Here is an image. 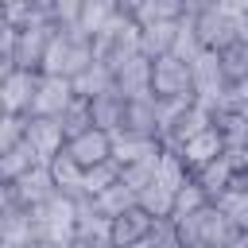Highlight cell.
<instances>
[{
    "mask_svg": "<svg viewBox=\"0 0 248 248\" xmlns=\"http://www.w3.org/2000/svg\"><path fill=\"white\" fill-rule=\"evenodd\" d=\"M93 62V39L78 27H58L50 31V43H46V54H43V70L39 74H62V78H74L78 70H85Z\"/></svg>",
    "mask_w": 248,
    "mask_h": 248,
    "instance_id": "6da1fadb",
    "label": "cell"
},
{
    "mask_svg": "<svg viewBox=\"0 0 248 248\" xmlns=\"http://www.w3.org/2000/svg\"><path fill=\"white\" fill-rule=\"evenodd\" d=\"M31 225H35V236L54 248L74 240V194L54 190L43 205H31Z\"/></svg>",
    "mask_w": 248,
    "mask_h": 248,
    "instance_id": "7a4b0ae2",
    "label": "cell"
},
{
    "mask_svg": "<svg viewBox=\"0 0 248 248\" xmlns=\"http://www.w3.org/2000/svg\"><path fill=\"white\" fill-rule=\"evenodd\" d=\"M190 27H194V35H198V43L205 50H221L232 39H240V23L225 8V0L213 4V8H205V12H198V16H190Z\"/></svg>",
    "mask_w": 248,
    "mask_h": 248,
    "instance_id": "3957f363",
    "label": "cell"
},
{
    "mask_svg": "<svg viewBox=\"0 0 248 248\" xmlns=\"http://www.w3.org/2000/svg\"><path fill=\"white\" fill-rule=\"evenodd\" d=\"M151 97H194L190 62L174 54L151 58Z\"/></svg>",
    "mask_w": 248,
    "mask_h": 248,
    "instance_id": "277c9868",
    "label": "cell"
},
{
    "mask_svg": "<svg viewBox=\"0 0 248 248\" xmlns=\"http://www.w3.org/2000/svg\"><path fill=\"white\" fill-rule=\"evenodd\" d=\"M70 101H74L70 78H62V74H39V78H35V93H31L27 116H54V120H58Z\"/></svg>",
    "mask_w": 248,
    "mask_h": 248,
    "instance_id": "5b68a950",
    "label": "cell"
},
{
    "mask_svg": "<svg viewBox=\"0 0 248 248\" xmlns=\"http://www.w3.org/2000/svg\"><path fill=\"white\" fill-rule=\"evenodd\" d=\"M50 31L54 23H31V27H16V46H12V62L19 70H43V54H46V43H50Z\"/></svg>",
    "mask_w": 248,
    "mask_h": 248,
    "instance_id": "8992f818",
    "label": "cell"
},
{
    "mask_svg": "<svg viewBox=\"0 0 248 248\" xmlns=\"http://www.w3.org/2000/svg\"><path fill=\"white\" fill-rule=\"evenodd\" d=\"M62 151L85 170V167H97V163H108V159H112V136H108L105 128H85V132L70 136V140L62 143Z\"/></svg>",
    "mask_w": 248,
    "mask_h": 248,
    "instance_id": "52a82bcc",
    "label": "cell"
},
{
    "mask_svg": "<svg viewBox=\"0 0 248 248\" xmlns=\"http://www.w3.org/2000/svg\"><path fill=\"white\" fill-rule=\"evenodd\" d=\"M12 186V202H19V205H43L58 186H54V174H50V163H35L31 170H23L16 182H8Z\"/></svg>",
    "mask_w": 248,
    "mask_h": 248,
    "instance_id": "ba28073f",
    "label": "cell"
},
{
    "mask_svg": "<svg viewBox=\"0 0 248 248\" xmlns=\"http://www.w3.org/2000/svg\"><path fill=\"white\" fill-rule=\"evenodd\" d=\"M124 136H143V140H159V116H155V97H124V116L120 128Z\"/></svg>",
    "mask_w": 248,
    "mask_h": 248,
    "instance_id": "9c48e42d",
    "label": "cell"
},
{
    "mask_svg": "<svg viewBox=\"0 0 248 248\" xmlns=\"http://www.w3.org/2000/svg\"><path fill=\"white\" fill-rule=\"evenodd\" d=\"M35 70H19L12 66L4 78H0V108L4 112H16V116H27L31 108V93H35Z\"/></svg>",
    "mask_w": 248,
    "mask_h": 248,
    "instance_id": "30bf717a",
    "label": "cell"
},
{
    "mask_svg": "<svg viewBox=\"0 0 248 248\" xmlns=\"http://www.w3.org/2000/svg\"><path fill=\"white\" fill-rule=\"evenodd\" d=\"M209 124H213V108H209V105H202V101H186V105L178 108V116L167 124L163 143H167V147H174V143H182V140H190V136L205 132Z\"/></svg>",
    "mask_w": 248,
    "mask_h": 248,
    "instance_id": "8fae6325",
    "label": "cell"
},
{
    "mask_svg": "<svg viewBox=\"0 0 248 248\" xmlns=\"http://www.w3.org/2000/svg\"><path fill=\"white\" fill-rule=\"evenodd\" d=\"M225 151V140H221V132L209 124L205 132H198V136H190V140H182V143H174V155L182 159V167L194 174L198 167H205L209 159H217Z\"/></svg>",
    "mask_w": 248,
    "mask_h": 248,
    "instance_id": "7c38bea8",
    "label": "cell"
},
{
    "mask_svg": "<svg viewBox=\"0 0 248 248\" xmlns=\"http://www.w3.org/2000/svg\"><path fill=\"white\" fill-rule=\"evenodd\" d=\"M23 140L31 143V151H35L43 163H50V159L62 151L66 132H62V124H58L54 116H27V132H23Z\"/></svg>",
    "mask_w": 248,
    "mask_h": 248,
    "instance_id": "4fadbf2b",
    "label": "cell"
},
{
    "mask_svg": "<svg viewBox=\"0 0 248 248\" xmlns=\"http://www.w3.org/2000/svg\"><path fill=\"white\" fill-rule=\"evenodd\" d=\"M112 85L120 97H147L151 93V58L132 54L112 70Z\"/></svg>",
    "mask_w": 248,
    "mask_h": 248,
    "instance_id": "5bb4252c",
    "label": "cell"
},
{
    "mask_svg": "<svg viewBox=\"0 0 248 248\" xmlns=\"http://www.w3.org/2000/svg\"><path fill=\"white\" fill-rule=\"evenodd\" d=\"M31 236H35L31 209L19 205V202H8V205L0 209V244H4V248H16V244H23V240H31Z\"/></svg>",
    "mask_w": 248,
    "mask_h": 248,
    "instance_id": "9a60e30c",
    "label": "cell"
},
{
    "mask_svg": "<svg viewBox=\"0 0 248 248\" xmlns=\"http://www.w3.org/2000/svg\"><path fill=\"white\" fill-rule=\"evenodd\" d=\"M178 35V19H159V23H140V54L143 58H159L170 54Z\"/></svg>",
    "mask_w": 248,
    "mask_h": 248,
    "instance_id": "2e32d148",
    "label": "cell"
},
{
    "mask_svg": "<svg viewBox=\"0 0 248 248\" xmlns=\"http://www.w3.org/2000/svg\"><path fill=\"white\" fill-rule=\"evenodd\" d=\"M151 225H155V217H147L140 205H128L124 213L112 217V248L132 244V240H143V236L151 232Z\"/></svg>",
    "mask_w": 248,
    "mask_h": 248,
    "instance_id": "e0dca14e",
    "label": "cell"
},
{
    "mask_svg": "<svg viewBox=\"0 0 248 248\" xmlns=\"http://www.w3.org/2000/svg\"><path fill=\"white\" fill-rule=\"evenodd\" d=\"M136 205H140L147 217H155V221H159V217H170V209H174V186L151 178L147 186L136 190Z\"/></svg>",
    "mask_w": 248,
    "mask_h": 248,
    "instance_id": "ac0fdd59",
    "label": "cell"
},
{
    "mask_svg": "<svg viewBox=\"0 0 248 248\" xmlns=\"http://www.w3.org/2000/svg\"><path fill=\"white\" fill-rule=\"evenodd\" d=\"M70 85H74V93H78V97H85V101H89V97H97V93L116 89V85H112V70H108L105 62H97V58H93L85 70H78V74L70 78Z\"/></svg>",
    "mask_w": 248,
    "mask_h": 248,
    "instance_id": "d6986e66",
    "label": "cell"
},
{
    "mask_svg": "<svg viewBox=\"0 0 248 248\" xmlns=\"http://www.w3.org/2000/svg\"><path fill=\"white\" fill-rule=\"evenodd\" d=\"M89 116H93V128L116 132V128H120V116H124V97H120L116 89L89 97Z\"/></svg>",
    "mask_w": 248,
    "mask_h": 248,
    "instance_id": "ffe728a7",
    "label": "cell"
},
{
    "mask_svg": "<svg viewBox=\"0 0 248 248\" xmlns=\"http://www.w3.org/2000/svg\"><path fill=\"white\" fill-rule=\"evenodd\" d=\"M112 136V163L124 167V163H136L143 155H155L163 147V140H143V136H124V132H108Z\"/></svg>",
    "mask_w": 248,
    "mask_h": 248,
    "instance_id": "44dd1931",
    "label": "cell"
},
{
    "mask_svg": "<svg viewBox=\"0 0 248 248\" xmlns=\"http://www.w3.org/2000/svg\"><path fill=\"white\" fill-rule=\"evenodd\" d=\"M217 62H221V74H225V85L248 78V43L244 39H232L229 46L217 50Z\"/></svg>",
    "mask_w": 248,
    "mask_h": 248,
    "instance_id": "7402d4cb",
    "label": "cell"
},
{
    "mask_svg": "<svg viewBox=\"0 0 248 248\" xmlns=\"http://www.w3.org/2000/svg\"><path fill=\"white\" fill-rule=\"evenodd\" d=\"M209 202H213V205H217V209H221V213H225L240 232H248V194H244V190L225 186V190H221V194H213Z\"/></svg>",
    "mask_w": 248,
    "mask_h": 248,
    "instance_id": "603a6c76",
    "label": "cell"
},
{
    "mask_svg": "<svg viewBox=\"0 0 248 248\" xmlns=\"http://www.w3.org/2000/svg\"><path fill=\"white\" fill-rule=\"evenodd\" d=\"M35 163H43V159L31 151V143H27V140H23V143H16L12 151H4V155H0V182H16V178H19L23 170H31Z\"/></svg>",
    "mask_w": 248,
    "mask_h": 248,
    "instance_id": "cb8c5ba5",
    "label": "cell"
},
{
    "mask_svg": "<svg viewBox=\"0 0 248 248\" xmlns=\"http://www.w3.org/2000/svg\"><path fill=\"white\" fill-rule=\"evenodd\" d=\"M112 16H116L112 0H81V12H78V23H74V27H78V31H85V35L93 39V35H97Z\"/></svg>",
    "mask_w": 248,
    "mask_h": 248,
    "instance_id": "d4e9b609",
    "label": "cell"
},
{
    "mask_svg": "<svg viewBox=\"0 0 248 248\" xmlns=\"http://www.w3.org/2000/svg\"><path fill=\"white\" fill-rule=\"evenodd\" d=\"M120 178V167L108 159V163H97V167H85L81 170V190H78V198H97L105 186H112Z\"/></svg>",
    "mask_w": 248,
    "mask_h": 248,
    "instance_id": "484cf974",
    "label": "cell"
},
{
    "mask_svg": "<svg viewBox=\"0 0 248 248\" xmlns=\"http://www.w3.org/2000/svg\"><path fill=\"white\" fill-rule=\"evenodd\" d=\"M93 202H97V209H101L105 217H116V213H124L128 205H136V190H132V186H124V182L116 178V182H112V186H105Z\"/></svg>",
    "mask_w": 248,
    "mask_h": 248,
    "instance_id": "4316f807",
    "label": "cell"
},
{
    "mask_svg": "<svg viewBox=\"0 0 248 248\" xmlns=\"http://www.w3.org/2000/svg\"><path fill=\"white\" fill-rule=\"evenodd\" d=\"M50 174H54V186H58L62 194H74V198H78V190H81V167H78L66 151H58V155L50 159Z\"/></svg>",
    "mask_w": 248,
    "mask_h": 248,
    "instance_id": "83f0119b",
    "label": "cell"
},
{
    "mask_svg": "<svg viewBox=\"0 0 248 248\" xmlns=\"http://www.w3.org/2000/svg\"><path fill=\"white\" fill-rule=\"evenodd\" d=\"M58 124H62V132H66V140H70V136H78V132H85V128H93V116H89V101L74 93V101H70V105L62 108V116H58Z\"/></svg>",
    "mask_w": 248,
    "mask_h": 248,
    "instance_id": "f1b7e54d",
    "label": "cell"
},
{
    "mask_svg": "<svg viewBox=\"0 0 248 248\" xmlns=\"http://www.w3.org/2000/svg\"><path fill=\"white\" fill-rule=\"evenodd\" d=\"M205 202H209V194H205V190L194 182V174H190V178H186V182L174 190V209H170V217H186V213L202 209Z\"/></svg>",
    "mask_w": 248,
    "mask_h": 248,
    "instance_id": "f546056e",
    "label": "cell"
},
{
    "mask_svg": "<svg viewBox=\"0 0 248 248\" xmlns=\"http://www.w3.org/2000/svg\"><path fill=\"white\" fill-rule=\"evenodd\" d=\"M159 19H182V0H143L136 12V23H159Z\"/></svg>",
    "mask_w": 248,
    "mask_h": 248,
    "instance_id": "4dcf8cb0",
    "label": "cell"
},
{
    "mask_svg": "<svg viewBox=\"0 0 248 248\" xmlns=\"http://www.w3.org/2000/svg\"><path fill=\"white\" fill-rule=\"evenodd\" d=\"M23 132H27V116L4 112V116H0V155L12 151L16 143H23Z\"/></svg>",
    "mask_w": 248,
    "mask_h": 248,
    "instance_id": "1f68e13d",
    "label": "cell"
},
{
    "mask_svg": "<svg viewBox=\"0 0 248 248\" xmlns=\"http://www.w3.org/2000/svg\"><path fill=\"white\" fill-rule=\"evenodd\" d=\"M46 12H50V19L58 27H74L78 23V12H81V0H50Z\"/></svg>",
    "mask_w": 248,
    "mask_h": 248,
    "instance_id": "d6a6232c",
    "label": "cell"
},
{
    "mask_svg": "<svg viewBox=\"0 0 248 248\" xmlns=\"http://www.w3.org/2000/svg\"><path fill=\"white\" fill-rule=\"evenodd\" d=\"M225 8L236 16V23H240V27H248V0H225Z\"/></svg>",
    "mask_w": 248,
    "mask_h": 248,
    "instance_id": "836d02e7",
    "label": "cell"
},
{
    "mask_svg": "<svg viewBox=\"0 0 248 248\" xmlns=\"http://www.w3.org/2000/svg\"><path fill=\"white\" fill-rule=\"evenodd\" d=\"M140 4H143V0H112V8H116V16H128V19H136V12H140Z\"/></svg>",
    "mask_w": 248,
    "mask_h": 248,
    "instance_id": "e575fe53",
    "label": "cell"
},
{
    "mask_svg": "<svg viewBox=\"0 0 248 248\" xmlns=\"http://www.w3.org/2000/svg\"><path fill=\"white\" fill-rule=\"evenodd\" d=\"M213 4H221V0H182V16H198V12L213 8Z\"/></svg>",
    "mask_w": 248,
    "mask_h": 248,
    "instance_id": "d590c367",
    "label": "cell"
},
{
    "mask_svg": "<svg viewBox=\"0 0 248 248\" xmlns=\"http://www.w3.org/2000/svg\"><path fill=\"white\" fill-rule=\"evenodd\" d=\"M16 248H54V244H46V240H39V236H31V240H23V244H16Z\"/></svg>",
    "mask_w": 248,
    "mask_h": 248,
    "instance_id": "8d00e7d4",
    "label": "cell"
},
{
    "mask_svg": "<svg viewBox=\"0 0 248 248\" xmlns=\"http://www.w3.org/2000/svg\"><path fill=\"white\" fill-rule=\"evenodd\" d=\"M225 248H248V232H240V236H232Z\"/></svg>",
    "mask_w": 248,
    "mask_h": 248,
    "instance_id": "74e56055",
    "label": "cell"
},
{
    "mask_svg": "<svg viewBox=\"0 0 248 248\" xmlns=\"http://www.w3.org/2000/svg\"><path fill=\"white\" fill-rule=\"evenodd\" d=\"M8 202H12V186H8V182H0V209H4Z\"/></svg>",
    "mask_w": 248,
    "mask_h": 248,
    "instance_id": "f35d334b",
    "label": "cell"
},
{
    "mask_svg": "<svg viewBox=\"0 0 248 248\" xmlns=\"http://www.w3.org/2000/svg\"><path fill=\"white\" fill-rule=\"evenodd\" d=\"M120 248H151V240L143 236V240H132V244H120Z\"/></svg>",
    "mask_w": 248,
    "mask_h": 248,
    "instance_id": "ab89813d",
    "label": "cell"
},
{
    "mask_svg": "<svg viewBox=\"0 0 248 248\" xmlns=\"http://www.w3.org/2000/svg\"><path fill=\"white\" fill-rule=\"evenodd\" d=\"M236 108H240V120H244V132H248V101H240Z\"/></svg>",
    "mask_w": 248,
    "mask_h": 248,
    "instance_id": "60d3db41",
    "label": "cell"
},
{
    "mask_svg": "<svg viewBox=\"0 0 248 248\" xmlns=\"http://www.w3.org/2000/svg\"><path fill=\"white\" fill-rule=\"evenodd\" d=\"M62 248H89V244H85V240H78V236H74V240H66V244H62Z\"/></svg>",
    "mask_w": 248,
    "mask_h": 248,
    "instance_id": "b9f144b4",
    "label": "cell"
},
{
    "mask_svg": "<svg viewBox=\"0 0 248 248\" xmlns=\"http://www.w3.org/2000/svg\"><path fill=\"white\" fill-rule=\"evenodd\" d=\"M240 39H244V43H248V27H240Z\"/></svg>",
    "mask_w": 248,
    "mask_h": 248,
    "instance_id": "7bdbcfd3",
    "label": "cell"
},
{
    "mask_svg": "<svg viewBox=\"0 0 248 248\" xmlns=\"http://www.w3.org/2000/svg\"><path fill=\"white\" fill-rule=\"evenodd\" d=\"M182 248H205V244H182Z\"/></svg>",
    "mask_w": 248,
    "mask_h": 248,
    "instance_id": "ee69618b",
    "label": "cell"
},
{
    "mask_svg": "<svg viewBox=\"0 0 248 248\" xmlns=\"http://www.w3.org/2000/svg\"><path fill=\"white\" fill-rule=\"evenodd\" d=\"M0 4H19V0H0Z\"/></svg>",
    "mask_w": 248,
    "mask_h": 248,
    "instance_id": "f6af8a7d",
    "label": "cell"
},
{
    "mask_svg": "<svg viewBox=\"0 0 248 248\" xmlns=\"http://www.w3.org/2000/svg\"><path fill=\"white\" fill-rule=\"evenodd\" d=\"M0 116H4V108H0Z\"/></svg>",
    "mask_w": 248,
    "mask_h": 248,
    "instance_id": "bcb514c9",
    "label": "cell"
}]
</instances>
